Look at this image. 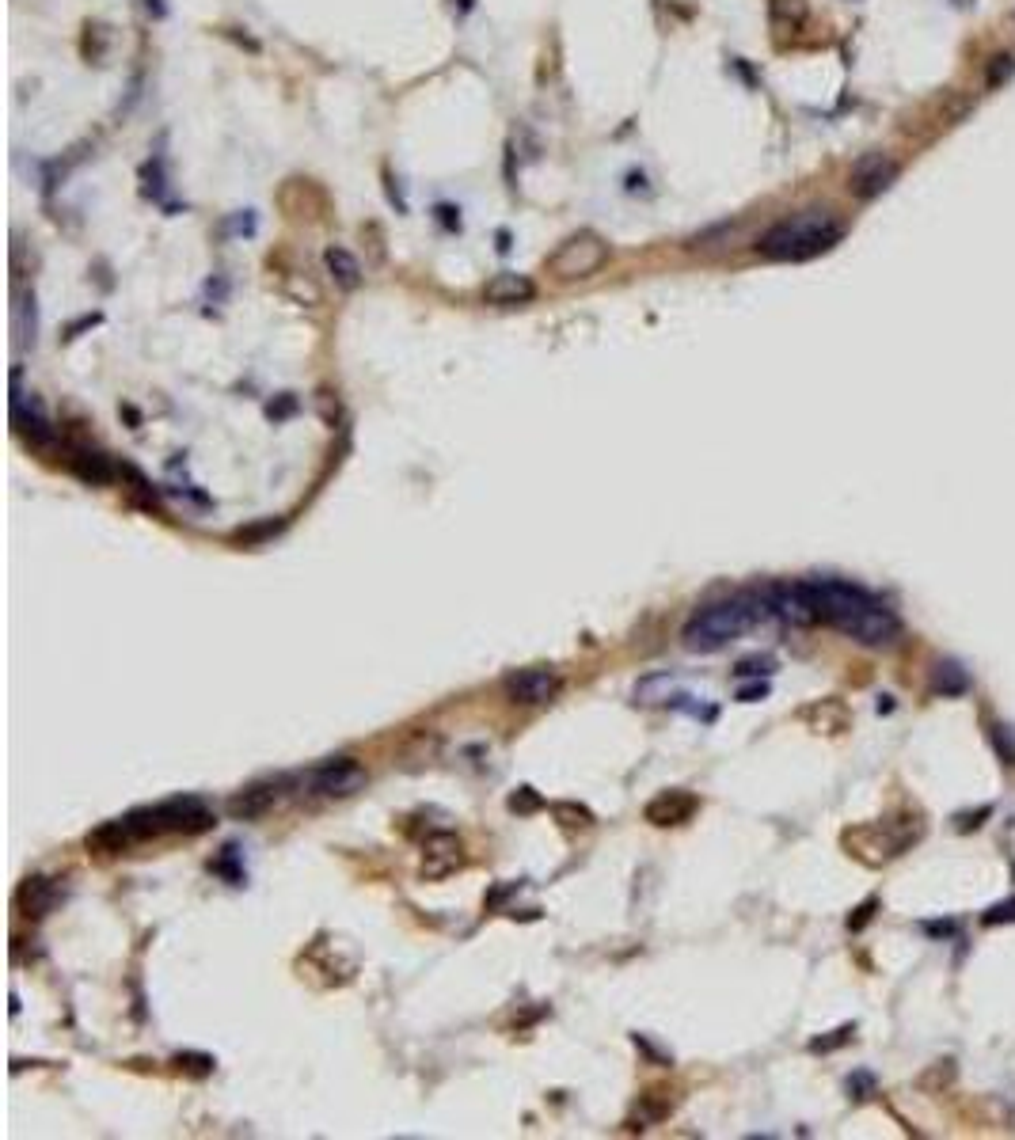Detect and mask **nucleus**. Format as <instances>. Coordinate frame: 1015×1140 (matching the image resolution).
Instances as JSON below:
<instances>
[{
  "label": "nucleus",
  "mask_w": 1015,
  "mask_h": 1140,
  "mask_svg": "<svg viewBox=\"0 0 1015 1140\" xmlns=\"http://www.w3.org/2000/svg\"><path fill=\"white\" fill-rule=\"evenodd\" d=\"M810 605L818 612L822 624H833L848 639L863 646H894L901 635V620L882 605L875 593L863 586L841 582V578H814L803 582Z\"/></svg>",
  "instance_id": "nucleus-1"
},
{
  "label": "nucleus",
  "mask_w": 1015,
  "mask_h": 1140,
  "mask_svg": "<svg viewBox=\"0 0 1015 1140\" xmlns=\"http://www.w3.org/2000/svg\"><path fill=\"white\" fill-rule=\"evenodd\" d=\"M841 236L844 221L833 209H806V213H795V217L768 228L757 240V251L772 263H806V259L829 251L833 244H841Z\"/></svg>",
  "instance_id": "nucleus-2"
},
{
  "label": "nucleus",
  "mask_w": 1015,
  "mask_h": 1140,
  "mask_svg": "<svg viewBox=\"0 0 1015 1140\" xmlns=\"http://www.w3.org/2000/svg\"><path fill=\"white\" fill-rule=\"evenodd\" d=\"M768 616V605L761 593H734L727 601H715V605H704L696 616H692L681 639L689 646L692 654H715L730 646L738 635H746L749 627H757Z\"/></svg>",
  "instance_id": "nucleus-3"
},
{
  "label": "nucleus",
  "mask_w": 1015,
  "mask_h": 1140,
  "mask_svg": "<svg viewBox=\"0 0 1015 1140\" xmlns=\"http://www.w3.org/2000/svg\"><path fill=\"white\" fill-rule=\"evenodd\" d=\"M130 825H134L137 840H141V836H164V833H187L191 836V833H206V829H213V814L202 798L175 795V798L156 802V806L134 810V814H130Z\"/></svg>",
  "instance_id": "nucleus-4"
},
{
  "label": "nucleus",
  "mask_w": 1015,
  "mask_h": 1140,
  "mask_svg": "<svg viewBox=\"0 0 1015 1140\" xmlns=\"http://www.w3.org/2000/svg\"><path fill=\"white\" fill-rule=\"evenodd\" d=\"M609 263V244L597 236V232H575L571 240H563L559 251L552 255V274L563 278V282H575V278H590L597 274L601 266Z\"/></svg>",
  "instance_id": "nucleus-5"
},
{
  "label": "nucleus",
  "mask_w": 1015,
  "mask_h": 1140,
  "mask_svg": "<svg viewBox=\"0 0 1015 1140\" xmlns=\"http://www.w3.org/2000/svg\"><path fill=\"white\" fill-rule=\"evenodd\" d=\"M12 430L31 445V449H50L58 441V430L50 415L42 411V403L31 392L20 388V369L12 373Z\"/></svg>",
  "instance_id": "nucleus-6"
},
{
  "label": "nucleus",
  "mask_w": 1015,
  "mask_h": 1140,
  "mask_svg": "<svg viewBox=\"0 0 1015 1140\" xmlns=\"http://www.w3.org/2000/svg\"><path fill=\"white\" fill-rule=\"evenodd\" d=\"M559 688H563V677H559L552 665H529V669H514V673L502 681V692H506V700L525 703V707L556 700Z\"/></svg>",
  "instance_id": "nucleus-7"
},
{
  "label": "nucleus",
  "mask_w": 1015,
  "mask_h": 1140,
  "mask_svg": "<svg viewBox=\"0 0 1015 1140\" xmlns=\"http://www.w3.org/2000/svg\"><path fill=\"white\" fill-rule=\"evenodd\" d=\"M308 783H312L316 795L343 798V795H354L365 783V768L354 757H335V760H327V764H320V768H312Z\"/></svg>",
  "instance_id": "nucleus-8"
},
{
  "label": "nucleus",
  "mask_w": 1015,
  "mask_h": 1140,
  "mask_svg": "<svg viewBox=\"0 0 1015 1140\" xmlns=\"http://www.w3.org/2000/svg\"><path fill=\"white\" fill-rule=\"evenodd\" d=\"M761 597H765V605H768V616H776V620H784V624L791 627L818 624V612L810 605L803 582H795V586H768Z\"/></svg>",
  "instance_id": "nucleus-9"
},
{
  "label": "nucleus",
  "mask_w": 1015,
  "mask_h": 1140,
  "mask_svg": "<svg viewBox=\"0 0 1015 1140\" xmlns=\"http://www.w3.org/2000/svg\"><path fill=\"white\" fill-rule=\"evenodd\" d=\"M696 810H700V798L692 795V791L673 787V791L654 795L651 802L643 806V821H651L654 829H670V825H685V821H692Z\"/></svg>",
  "instance_id": "nucleus-10"
},
{
  "label": "nucleus",
  "mask_w": 1015,
  "mask_h": 1140,
  "mask_svg": "<svg viewBox=\"0 0 1015 1140\" xmlns=\"http://www.w3.org/2000/svg\"><path fill=\"white\" fill-rule=\"evenodd\" d=\"M898 179V164L890 160V156H882V152H867L863 160H856V168H852V194L856 198H879L882 190L890 187Z\"/></svg>",
  "instance_id": "nucleus-11"
},
{
  "label": "nucleus",
  "mask_w": 1015,
  "mask_h": 1140,
  "mask_svg": "<svg viewBox=\"0 0 1015 1140\" xmlns=\"http://www.w3.org/2000/svg\"><path fill=\"white\" fill-rule=\"evenodd\" d=\"M457 867H464V844H460V836L453 833H430L426 836V848H422V867L419 874L422 878H445V874H453Z\"/></svg>",
  "instance_id": "nucleus-12"
},
{
  "label": "nucleus",
  "mask_w": 1015,
  "mask_h": 1140,
  "mask_svg": "<svg viewBox=\"0 0 1015 1140\" xmlns=\"http://www.w3.org/2000/svg\"><path fill=\"white\" fill-rule=\"evenodd\" d=\"M58 901H61L58 878H46V874H31V878H23L20 890H16V905H20V912L27 916V920H42V916H50Z\"/></svg>",
  "instance_id": "nucleus-13"
},
{
  "label": "nucleus",
  "mask_w": 1015,
  "mask_h": 1140,
  "mask_svg": "<svg viewBox=\"0 0 1015 1140\" xmlns=\"http://www.w3.org/2000/svg\"><path fill=\"white\" fill-rule=\"evenodd\" d=\"M537 297V285L529 274H518V270H498L495 278H487L483 285V301L491 304H525Z\"/></svg>",
  "instance_id": "nucleus-14"
},
{
  "label": "nucleus",
  "mask_w": 1015,
  "mask_h": 1140,
  "mask_svg": "<svg viewBox=\"0 0 1015 1140\" xmlns=\"http://www.w3.org/2000/svg\"><path fill=\"white\" fill-rule=\"evenodd\" d=\"M278 802V783H251L248 791L229 798V814L236 821H251V817H263Z\"/></svg>",
  "instance_id": "nucleus-15"
},
{
  "label": "nucleus",
  "mask_w": 1015,
  "mask_h": 1140,
  "mask_svg": "<svg viewBox=\"0 0 1015 1140\" xmlns=\"http://www.w3.org/2000/svg\"><path fill=\"white\" fill-rule=\"evenodd\" d=\"M803 722L814 734H844L852 715H848V707L841 700H818L803 707Z\"/></svg>",
  "instance_id": "nucleus-16"
},
{
  "label": "nucleus",
  "mask_w": 1015,
  "mask_h": 1140,
  "mask_svg": "<svg viewBox=\"0 0 1015 1140\" xmlns=\"http://www.w3.org/2000/svg\"><path fill=\"white\" fill-rule=\"evenodd\" d=\"M673 1106H677V1091H666V1087H654V1091H647V1095H639V1106H635L632 1114V1129H647V1125H658V1121H666L673 1114Z\"/></svg>",
  "instance_id": "nucleus-17"
},
{
  "label": "nucleus",
  "mask_w": 1015,
  "mask_h": 1140,
  "mask_svg": "<svg viewBox=\"0 0 1015 1140\" xmlns=\"http://www.w3.org/2000/svg\"><path fill=\"white\" fill-rule=\"evenodd\" d=\"M137 840L134 825H130V817H118V821H103L99 829H92L88 833V848H96V852H122V848H130Z\"/></svg>",
  "instance_id": "nucleus-18"
},
{
  "label": "nucleus",
  "mask_w": 1015,
  "mask_h": 1140,
  "mask_svg": "<svg viewBox=\"0 0 1015 1140\" xmlns=\"http://www.w3.org/2000/svg\"><path fill=\"white\" fill-rule=\"evenodd\" d=\"M69 464H73V472L84 479V483H111L118 475V468L111 464V456L96 453V449H73V456H69Z\"/></svg>",
  "instance_id": "nucleus-19"
},
{
  "label": "nucleus",
  "mask_w": 1015,
  "mask_h": 1140,
  "mask_svg": "<svg viewBox=\"0 0 1015 1140\" xmlns=\"http://www.w3.org/2000/svg\"><path fill=\"white\" fill-rule=\"evenodd\" d=\"M928 684H932V692H936V696L955 700V696H966V692H970V673H966L958 662H936L932 665Z\"/></svg>",
  "instance_id": "nucleus-20"
},
{
  "label": "nucleus",
  "mask_w": 1015,
  "mask_h": 1140,
  "mask_svg": "<svg viewBox=\"0 0 1015 1140\" xmlns=\"http://www.w3.org/2000/svg\"><path fill=\"white\" fill-rule=\"evenodd\" d=\"M324 266H327V274L335 278L339 289H358V285H362V263H358L346 247H327Z\"/></svg>",
  "instance_id": "nucleus-21"
},
{
  "label": "nucleus",
  "mask_w": 1015,
  "mask_h": 1140,
  "mask_svg": "<svg viewBox=\"0 0 1015 1140\" xmlns=\"http://www.w3.org/2000/svg\"><path fill=\"white\" fill-rule=\"evenodd\" d=\"M35 335H39L35 297H31V293H20V297H16V342H20V346H35Z\"/></svg>",
  "instance_id": "nucleus-22"
},
{
  "label": "nucleus",
  "mask_w": 1015,
  "mask_h": 1140,
  "mask_svg": "<svg viewBox=\"0 0 1015 1140\" xmlns=\"http://www.w3.org/2000/svg\"><path fill=\"white\" fill-rule=\"evenodd\" d=\"M552 817H556L563 829H594V810L578 806V802H552Z\"/></svg>",
  "instance_id": "nucleus-23"
},
{
  "label": "nucleus",
  "mask_w": 1015,
  "mask_h": 1140,
  "mask_svg": "<svg viewBox=\"0 0 1015 1140\" xmlns=\"http://www.w3.org/2000/svg\"><path fill=\"white\" fill-rule=\"evenodd\" d=\"M236 852H240V848H236V844H229V848H221V855L213 859V871L225 874L232 886H240V882H244V867H236Z\"/></svg>",
  "instance_id": "nucleus-24"
},
{
  "label": "nucleus",
  "mask_w": 1015,
  "mask_h": 1140,
  "mask_svg": "<svg viewBox=\"0 0 1015 1140\" xmlns=\"http://www.w3.org/2000/svg\"><path fill=\"white\" fill-rule=\"evenodd\" d=\"M985 928H1000V924H1015V901H1000L993 909L981 916Z\"/></svg>",
  "instance_id": "nucleus-25"
},
{
  "label": "nucleus",
  "mask_w": 1015,
  "mask_h": 1140,
  "mask_svg": "<svg viewBox=\"0 0 1015 1140\" xmlns=\"http://www.w3.org/2000/svg\"><path fill=\"white\" fill-rule=\"evenodd\" d=\"M772 669H776L772 658H746V662L734 665V673H738V677H768Z\"/></svg>",
  "instance_id": "nucleus-26"
},
{
  "label": "nucleus",
  "mask_w": 1015,
  "mask_h": 1140,
  "mask_svg": "<svg viewBox=\"0 0 1015 1140\" xmlns=\"http://www.w3.org/2000/svg\"><path fill=\"white\" fill-rule=\"evenodd\" d=\"M544 802H540V795L533 791V787H521L518 795H510V810H518V814H529V810H540Z\"/></svg>",
  "instance_id": "nucleus-27"
},
{
  "label": "nucleus",
  "mask_w": 1015,
  "mask_h": 1140,
  "mask_svg": "<svg viewBox=\"0 0 1015 1140\" xmlns=\"http://www.w3.org/2000/svg\"><path fill=\"white\" fill-rule=\"evenodd\" d=\"M274 532H282V521H267V525H255V529H240L236 540H240V544H255V540H267Z\"/></svg>",
  "instance_id": "nucleus-28"
},
{
  "label": "nucleus",
  "mask_w": 1015,
  "mask_h": 1140,
  "mask_svg": "<svg viewBox=\"0 0 1015 1140\" xmlns=\"http://www.w3.org/2000/svg\"><path fill=\"white\" fill-rule=\"evenodd\" d=\"M175 1064H179V1068H191L194 1076L213 1072V1057H194V1053H187V1057H175Z\"/></svg>",
  "instance_id": "nucleus-29"
},
{
  "label": "nucleus",
  "mask_w": 1015,
  "mask_h": 1140,
  "mask_svg": "<svg viewBox=\"0 0 1015 1140\" xmlns=\"http://www.w3.org/2000/svg\"><path fill=\"white\" fill-rule=\"evenodd\" d=\"M765 696H768V681H761V677L738 692V700L742 703H757V700H765Z\"/></svg>",
  "instance_id": "nucleus-30"
},
{
  "label": "nucleus",
  "mask_w": 1015,
  "mask_h": 1140,
  "mask_svg": "<svg viewBox=\"0 0 1015 1140\" xmlns=\"http://www.w3.org/2000/svg\"><path fill=\"white\" fill-rule=\"evenodd\" d=\"M879 909V901H875V897H871V901H867V905H863V909H856V916H848V928L852 931H860L863 924H867V920H871V912Z\"/></svg>",
  "instance_id": "nucleus-31"
},
{
  "label": "nucleus",
  "mask_w": 1015,
  "mask_h": 1140,
  "mask_svg": "<svg viewBox=\"0 0 1015 1140\" xmlns=\"http://www.w3.org/2000/svg\"><path fill=\"white\" fill-rule=\"evenodd\" d=\"M1015 69V57H1008V54H1000L996 57V69H993V84L996 80H1004V73H1012Z\"/></svg>",
  "instance_id": "nucleus-32"
},
{
  "label": "nucleus",
  "mask_w": 1015,
  "mask_h": 1140,
  "mask_svg": "<svg viewBox=\"0 0 1015 1140\" xmlns=\"http://www.w3.org/2000/svg\"><path fill=\"white\" fill-rule=\"evenodd\" d=\"M871 1087H875V1076H867V1072L848 1080V1091H871Z\"/></svg>",
  "instance_id": "nucleus-33"
},
{
  "label": "nucleus",
  "mask_w": 1015,
  "mask_h": 1140,
  "mask_svg": "<svg viewBox=\"0 0 1015 1140\" xmlns=\"http://www.w3.org/2000/svg\"><path fill=\"white\" fill-rule=\"evenodd\" d=\"M438 213H441V221H445L449 228H460V217H453V213H457L453 206H438Z\"/></svg>",
  "instance_id": "nucleus-34"
},
{
  "label": "nucleus",
  "mask_w": 1015,
  "mask_h": 1140,
  "mask_svg": "<svg viewBox=\"0 0 1015 1140\" xmlns=\"http://www.w3.org/2000/svg\"><path fill=\"white\" fill-rule=\"evenodd\" d=\"M928 935H955V924H924Z\"/></svg>",
  "instance_id": "nucleus-35"
}]
</instances>
